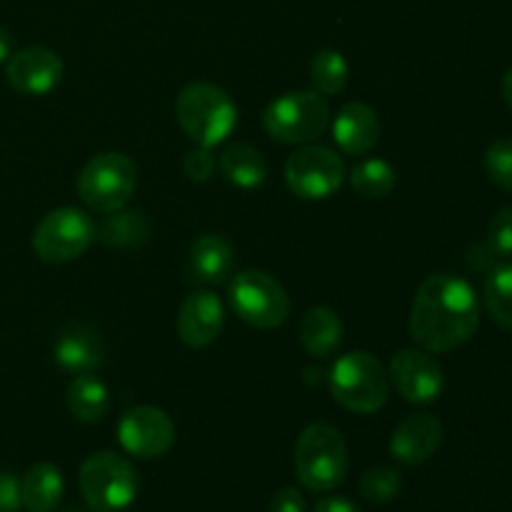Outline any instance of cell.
<instances>
[{"label":"cell","instance_id":"1","mask_svg":"<svg viewBox=\"0 0 512 512\" xmlns=\"http://www.w3.org/2000/svg\"><path fill=\"white\" fill-rule=\"evenodd\" d=\"M480 323L473 285L450 273L423 280L410 308V338L428 353H450L468 343Z\"/></svg>","mask_w":512,"mask_h":512},{"label":"cell","instance_id":"2","mask_svg":"<svg viewBox=\"0 0 512 512\" xmlns=\"http://www.w3.org/2000/svg\"><path fill=\"white\" fill-rule=\"evenodd\" d=\"M175 120L200 148L225 143L238 125V105L213 83H190L175 100Z\"/></svg>","mask_w":512,"mask_h":512},{"label":"cell","instance_id":"3","mask_svg":"<svg viewBox=\"0 0 512 512\" xmlns=\"http://www.w3.org/2000/svg\"><path fill=\"white\" fill-rule=\"evenodd\" d=\"M350 458L343 433L330 423H313L295 443V475L313 493H330L348 478Z\"/></svg>","mask_w":512,"mask_h":512},{"label":"cell","instance_id":"4","mask_svg":"<svg viewBox=\"0 0 512 512\" xmlns=\"http://www.w3.org/2000/svg\"><path fill=\"white\" fill-rule=\"evenodd\" d=\"M328 383L333 398L350 413L373 415L388 403V373L380 360L365 350L340 355L330 368Z\"/></svg>","mask_w":512,"mask_h":512},{"label":"cell","instance_id":"5","mask_svg":"<svg viewBox=\"0 0 512 512\" xmlns=\"http://www.w3.org/2000/svg\"><path fill=\"white\" fill-rule=\"evenodd\" d=\"M138 188V165L125 153H98L78 175V195L95 213H115L128 208Z\"/></svg>","mask_w":512,"mask_h":512},{"label":"cell","instance_id":"6","mask_svg":"<svg viewBox=\"0 0 512 512\" xmlns=\"http://www.w3.org/2000/svg\"><path fill=\"white\" fill-rule=\"evenodd\" d=\"M330 125V105L315 90L285 93L263 110V128L285 145L315 143Z\"/></svg>","mask_w":512,"mask_h":512},{"label":"cell","instance_id":"7","mask_svg":"<svg viewBox=\"0 0 512 512\" xmlns=\"http://www.w3.org/2000/svg\"><path fill=\"white\" fill-rule=\"evenodd\" d=\"M80 493L93 512L125 510L138 495V473L133 465L110 450L93 453L80 465Z\"/></svg>","mask_w":512,"mask_h":512},{"label":"cell","instance_id":"8","mask_svg":"<svg viewBox=\"0 0 512 512\" xmlns=\"http://www.w3.org/2000/svg\"><path fill=\"white\" fill-rule=\"evenodd\" d=\"M228 298L235 315L258 330L280 328L290 315V298L283 283L265 270H243L233 275Z\"/></svg>","mask_w":512,"mask_h":512},{"label":"cell","instance_id":"9","mask_svg":"<svg viewBox=\"0 0 512 512\" xmlns=\"http://www.w3.org/2000/svg\"><path fill=\"white\" fill-rule=\"evenodd\" d=\"M93 218L80 208H55L33 230V250L45 263H70L95 243Z\"/></svg>","mask_w":512,"mask_h":512},{"label":"cell","instance_id":"10","mask_svg":"<svg viewBox=\"0 0 512 512\" xmlns=\"http://www.w3.org/2000/svg\"><path fill=\"white\" fill-rule=\"evenodd\" d=\"M345 180V163L333 148L300 145L285 163V183L300 200H325L340 190Z\"/></svg>","mask_w":512,"mask_h":512},{"label":"cell","instance_id":"11","mask_svg":"<svg viewBox=\"0 0 512 512\" xmlns=\"http://www.w3.org/2000/svg\"><path fill=\"white\" fill-rule=\"evenodd\" d=\"M118 440L125 453L153 460L175 445V423L155 405H138L125 410L118 423Z\"/></svg>","mask_w":512,"mask_h":512},{"label":"cell","instance_id":"12","mask_svg":"<svg viewBox=\"0 0 512 512\" xmlns=\"http://www.w3.org/2000/svg\"><path fill=\"white\" fill-rule=\"evenodd\" d=\"M388 380L408 403L415 405L433 403L445 388L443 368L423 348H405L395 353L390 360Z\"/></svg>","mask_w":512,"mask_h":512},{"label":"cell","instance_id":"13","mask_svg":"<svg viewBox=\"0 0 512 512\" xmlns=\"http://www.w3.org/2000/svg\"><path fill=\"white\" fill-rule=\"evenodd\" d=\"M5 78L23 95H45L63 78V60L45 45H28L8 58Z\"/></svg>","mask_w":512,"mask_h":512},{"label":"cell","instance_id":"14","mask_svg":"<svg viewBox=\"0 0 512 512\" xmlns=\"http://www.w3.org/2000/svg\"><path fill=\"white\" fill-rule=\"evenodd\" d=\"M225 325L223 300L210 290H195L178 310V335L188 348H208Z\"/></svg>","mask_w":512,"mask_h":512},{"label":"cell","instance_id":"15","mask_svg":"<svg viewBox=\"0 0 512 512\" xmlns=\"http://www.w3.org/2000/svg\"><path fill=\"white\" fill-rule=\"evenodd\" d=\"M445 428L435 415L430 413H413L398 423L390 438V455L398 463L415 468L423 465L435 455V450L443 443Z\"/></svg>","mask_w":512,"mask_h":512},{"label":"cell","instance_id":"16","mask_svg":"<svg viewBox=\"0 0 512 512\" xmlns=\"http://www.w3.org/2000/svg\"><path fill=\"white\" fill-rule=\"evenodd\" d=\"M333 138L345 155H368L380 138L378 113L360 100H350L335 115Z\"/></svg>","mask_w":512,"mask_h":512},{"label":"cell","instance_id":"17","mask_svg":"<svg viewBox=\"0 0 512 512\" xmlns=\"http://www.w3.org/2000/svg\"><path fill=\"white\" fill-rule=\"evenodd\" d=\"M55 363L70 375H83L95 373L105 360V345L100 340L98 330L90 325H70L63 330L55 343Z\"/></svg>","mask_w":512,"mask_h":512},{"label":"cell","instance_id":"18","mask_svg":"<svg viewBox=\"0 0 512 512\" xmlns=\"http://www.w3.org/2000/svg\"><path fill=\"white\" fill-rule=\"evenodd\" d=\"M235 250L223 235L205 233L190 248V275L205 285H220L233 275Z\"/></svg>","mask_w":512,"mask_h":512},{"label":"cell","instance_id":"19","mask_svg":"<svg viewBox=\"0 0 512 512\" xmlns=\"http://www.w3.org/2000/svg\"><path fill=\"white\" fill-rule=\"evenodd\" d=\"M298 335L303 348L313 358H330L340 348V343H343L345 328L343 320H340V315L333 308L315 305V308H310L300 318Z\"/></svg>","mask_w":512,"mask_h":512},{"label":"cell","instance_id":"20","mask_svg":"<svg viewBox=\"0 0 512 512\" xmlns=\"http://www.w3.org/2000/svg\"><path fill=\"white\" fill-rule=\"evenodd\" d=\"M63 493V473L53 463H35L20 480V503L28 512H55Z\"/></svg>","mask_w":512,"mask_h":512},{"label":"cell","instance_id":"21","mask_svg":"<svg viewBox=\"0 0 512 512\" xmlns=\"http://www.w3.org/2000/svg\"><path fill=\"white\" fill-rule=\"evenodd\" d=\"M218 168L223 170L225 180L235 188L253 190L260 188L268 178V163L260 155V150H255L248 143H233L220 153Z\"/></svg>","mask_w":512,"mask_h":512},{"label":"cell","instance_id":"22","mask_svg":"<svg viewBox=\"0 0 512 512\" xmlns=\"http://www.w3.org/2000/svg\"><path fill=\"white\" fill-rule=\"evenodd\" d=\"M110 408L108 385L95 373L73 375L68 385V410L80 423H98Z\"/></svg>","mask_w":512,"mask_h":512},{"label":"cell","instance_id":"23","mask_svg":"<svg viewBox=\"0 0 512 512\" xmlns=\"http://www.w3.org/2000/svg\"><path fill=\"white\" fill-rule=\"evenodd\" d=\"M150 233L148 218L140 210L120 208L115 213H105L103 223L98 225L95 238L105 243L108 248H140Z\"/></svg>","mask_w":512,"mask_h":512},{"label":"cell","instance_id":"24","mask_svg":"<svg viewBox=\"0 0 512 512\" xmlns=\"http://www.w3.org/2000/svg\"><path fill=\"white\" fill-rule=\"evenodd\" d=\"M348 78V60L338 50H318L313 55V60H310V83H313L315 93H320L323 98L343 93L345 85H348Z\"/></svg>","mask_w":512,"mask_h":512},{"label":"cell","instance_id":"25","mask_svg":"<svg viewBox=\"0 0 512 512\" xmlns=\"http://www.w3.org/2000/svg\"><path fill=\"white\" fill-rule=\"evenodd\" d=\"M398 183V173L388 160L368 158L350 170V185L363 198H385Z\"/></svg>","mask_w":512,"mask_h":512},{"label":"cell","instance_id":"26","mask_svg":"<svg viewBox=\"0 0 512 512\" xmlns=\"http://www.w3.org/2000/svg\"><path fill=\"white\" fill-rule=\"evenodd\" d=\"M485 308L500 328L512 330V263L498 265L485 278Z\"/></svg>","mask_w":512,"mask_h":512},{"label":"cell","instance_id":"27","mask_svg":"<svg viewBox=\"0 0 512 512\" xmlns=\"http://www.w3.org/2000/svg\"><path fill=\"white\" fill-rule=\"evenodd\" d=\"M403 478L395 468L390 465H375V468L365 470L360 478V495L373 505H385L393 498H398Z\"/></svg>","mask_w":512,"mask_h":512},{"label":"cell","instance_id":"28","mask_svg":"<svg viewBox=\"0 0 512 512\" xmlns=\"http://www.w3.org/2000/svg\"><path fill=\"white\" fill-rule=\"evenodd\" d=\"M485 173L498 188L512 193V138H500L485 153Z\"/></svg>","mask_w":512,"mask_h":512},{"label":"cell","instance_id":"29","mask_svg":"<svg viewBox=\"0 0 512 512\" xmlns=\"http://www.w3.org/2000/svg\"><path fill=\"white\" fill-rule=\"evenodd\" d=\"M488 250L500 258L512 255V205L500 210L488 228Z\"/></svg>","mask_w":512,"mask_h":512},{"label":"cell","instance_id":"30","mask_svg":"<svg viewBox=\"0 0 512 512\" xmlns=\"http://www.w3.org/2000/svg\"><path fill=\"white\" fill-rule=\"evenodd\" d=\"M210 150L213 148H200V145H195V148L185 155L183 170L193 183H205V180H210L215 175L218 160H215V155L210 153Z\"/></svg>","mask_w":512,"mask_h":512},{"label":"cell","instance_id":"31","mask_svg":"<svg viewBox=\"0 0 512 512\" xmlns=\"http://www.w3.org/2000/svg\"><path fill=\"white\" fill-rule=\"evenodd\" d=\"M23 508L20 503V480L13 473L0 470V512H15Z\"/></svg>","mask_w":512,"mask_h":512},{"label":"cell","instance_id":"32","mask_svg":"<svg viewBox=\"0 0 512 512\" xmlns=\"http://www.w3.org/2000/svg\"><path fill=\"white\" fill-rule=\"evenodd\" d=\"M268 512H305L303 495L295 488H280L270 500Z\"/></svg>","mask_w":512,"mask_h":512},{"label":"cell","instance_id":"33","mask_svg":"<svg viewBox=\"0 0 512 512\" xmlns=\"http://www.w3.org/2000/svg\"><path fill=\"white\" fill-rule=\"evenodd\" d=\"M313 512H363L358 508V505L353 503V500L348 498H338V495H333V498H323L315 503V510Z\"/></svg>","mask_w":512,"mask_h":512},{"label":"cell","instance_id":"34","mask_svg":"<svg viewBox=\"0 0 512 512\" xmlns=\"http://www.w3.org/2000/svg\"><path fill=\"white\" fill-rule=\"evenodd\" d=\"M13 55V38L5 28H0V63H8V58Z\"/></svg>","mask_w":512,"mask_h":512},{"label":"cell","instance_id":"35","mask_svg":"<svg viewBox=\"0 0 512 512\" xmlns=\"http://www.w3.org/2000/svg\"><path fill=\"white\" fill-rule=\"evenodd\" d=\"M500 93H503V100L510 105V110H512V68L505 70L503 80H500Z\"/></svg>","mask_w":512,"mask_h":512}]
</instances>
